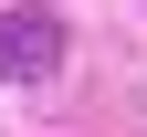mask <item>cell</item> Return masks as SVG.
Instances as JSON below:
<instances>
[{"label": "cell", "mask_w": 147, "mask_h": 137, "mask_svg": "<svg viewBox=\"0 0 147 137\" xmlns=\"http://www.w3.org/2000/svg\"><path fill=\"white\" fill-rule=\"evenodd\" d=\"M53 63H63V21L53 11H11L0 21V85H42Z\"/></svg>", "instance_id": "obj_1"}]
</instances>
